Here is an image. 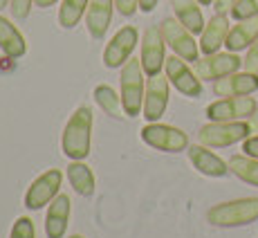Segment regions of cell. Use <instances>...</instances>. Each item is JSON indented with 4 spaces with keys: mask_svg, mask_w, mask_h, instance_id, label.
<instances>
[{
    "mask_svg": "<svg viewBox=\"0 0 258 238\" xmlns=\"http://www.w3.org/2000/svg\"><path fill=\"white\" fill-rule=\"evenodd\" d=\"M90 137H92V108L79 106L66 124L61 137V151L70 160H86L90 155Z\"/></svg>",
    "mask_w": 258,
    "mask_h": 238,
    "instance_id": "1",
    "label": "cell"
},
{
    "mask_svg": "<svg viewBox=\"0 0 258 238\" xmlns=\"http://www.w3.org/2000/svg\"><path fill=\"white\" fill-rule=\"evenodd\" d=\"M207 220L213 227H245L258 220V198H238L220 202L207 211Z\"/></svg>",
    "mask_w": 258,
    "mask_h": 238,
    "instance_id": "2",
    "label": "cell"
},
{
    "mask_svg": "<svg viewBox=\"0 0 258 238\" xmlns=\"http://www.w3.org/2000/svg\"><path fill=\"white\" fill-rule=\"evenodd\" d=\"M146 72L142 68L140 58H131L126 66L121 68V101H123V110L126 117H140V112L144 110V95H146Z\"/></svg>",
    "mask_w": 258,
    "mask_h": 238,
    "instance_id": "3",
    "label": "cell"
},
{
    "mask_svg": "<svg viewBox=\"0 0 258 238\" xmlns=\"http://www.w3.org/2000/svg\"><path fill=\"white\" fill-rule=\"evenodd\" d=\"M249 135V124L242 122V119L240 122H209L207 126L200 128L198 140L209 148H222L231 146L236 142H245Z\"/></svg>",
    "mask_w": 258,
    "mask_h": 238,
    "instance_id": "4",
    "label": "cell"
},
{
    "mask_svg": "<svg viewBox=\"0 0 258 238\" xmlns=\"http://www.w3.org/2000/svg\"><path fill=\"white\" fill-rule=\"evenodd\" d=\"M142 140L148 144L151 148L164 153H180L188 148V135L182 128L168 126V124H160V122H151L142 128Z\"/></svg>",
    "mask_w": 258,
    "mask_h": 238,
    "instance_id": "5",
    "label": "cell"
},
{
    "mask_svg": "<svg viewBox=\"0 0 258 238\" xmlns=\"http://www.w3.org/2000/svg\"><path fill=\"white\" fill-rule=\"evenodd\" d=\"M162 34H164L166 45L173 49V54H177L180 58H184L186 63H196L200 58V43L196 41V34H191L177 18H164L160 25Z\"/></svg>",
    "mask_w": 258,
    "mask_h": 238,
    "instance_id": "6",
    "label": "cell"
},
{
    "mask_svg": "<svg viewBox=\"0 0 258 238\" xmlns=\"http://www.w3.org/2000/svg\"><path fill=\"white\" fill-rule=\"evenodd\" d=\"M137 43H140V32H137V27H133V25L121 27L115 36L110 38L106 49H103V66L110 68V70L123 68L131 61V54L135 52Z\"/></svg>",
    "mask_w": 258,
    "mask_h": 238,
    "instance_id": "7",
    "label": "cell"
},
{
    "mask_svg": "<svg viewBox=\"0 0 258 238\" xmlns=\"http://www.w3.org/2000/svg\"><path fill=\"white\" fill-rule=\"evenodd\" d=\"M61 185H63V173L58 171V168H47L45 173H41V175L29 185L27 193H25V207L32 211L43 209V207L49 205V202L58 196Z\"/></svg>",
    "mask_w": 258,
    "mask_h": 238,
    "instance_id": "8",
    "label": "cell"
},
{
    "mask_svg": "<svg viewBox=\"0 0 258 238\" xmlns=\"http://www.w3.org/2000/svg\"><path fill=\"white\" fill-rule=\"evenodd\" d=\"M242 68V58L236 52H216L205 54L196 61V74L202 81H218L222 77L238 72Z\"/></svg>",
    "mask_w": 258,
    "mask_h": 238,
    "instance_id": "9",
    "label": "cell"
},
{
    "mask_svg": "<svg viewBox=\"0 0 258 238\" xmlns=\"http://www.w3.org/2000/svg\"><path fill=\"white\" fill-rule=\"evenodd\" d=\"M142 68L146 72V77H155V74H162V68L166 63V41L164 34H162L160 27H146L142 36Z\"/></svg>",
    "mask_w": 258,
    "mask_h": 238,
    "instance_id": "10",
    "label": "cell"
},
{
    "mask_svg": "<svg viewBox=\"0 0 258 238\" xmlns=\"http://www.w3.org/2000/svg\"><path fill=\"white\" fill-rule=\"evenodd\" d=\"M164 72H166V79L171 81V86L175 88L177 92H182L184 97L196 99L202 95V79L198 77V74L186 66L184 58H180L177 54L166 58Z\"/></svg>",
    "mask_w": 258,
    "mask_h": 238,
    "instance_id": "11",
    "label": "cell"
},
{
    "mask_svg": "<svg viewBox=\"0 0 258 238\" xmlns=\"http://www.w3.org/2000/svg\"><path fill=\"white\" fill-rule=\"evenodd\" d=\"M256 106V99L249 95L222 97L220 101H213L211 106H207V117H209V122H240L245 117H251Z\"/></svg>",
    "mask_w": 258,
    "mask_h": 238,
    "instance_id": "12",
    "label": "cell"
},
{
    "mask_svg": "<svg viewBox=\"0 0 258 238\" xmlns=\"http://www.w3.org/2000/svg\"><path fill=\"white\" fill-rule=\"evenodd\" d=\"M168 81L166 77L162 74H155V77L146 79V95H144V110L142 117L146 119L148 124L151 122H160L162 115H164L166 106H168Z\"/></svg>",
    "mask_w": 258,
    "mask_h": 238,
    "instance_id": "13",
    "label": "cell"
},
{
    "mask_svg": "<svg viewBox=\"0 0 258 238\" xmlns=\"http://www.w3.org/2000/svg\"><path fill=\"white\" fill-rule=\"evenodd\" d=\"M72 216V200L68 193H58L47 207L45 214V236L47 238H66L68 225Z\"/></svg>",
    "mask_w": 258,
    "mask_h": 238,
    "instance_id": "14",
    "label": "cell"
},
{
    "mask_svg": "<svg viewBox=\"0 0 258 238\" xmlns=\"http://www.w3.org/2000/svg\"><path fill=\"white\" fill-rule=\"evenodd\" d=\"M188 160H191L193 168L202 173L207 177H225L229 171V164H227L222 157H218L213 151H209V146L205 144H193V146L186 148Z\"/></svg>",
    "mask_w": 258,
    "mask_h": 238,
    "instance_id": "15",
    "label": "cell"
},
{
    "mask_svg": "<svg viewBox=\"0 0 258 238\" xmlns=\"http://www.w3.org/2000/svg\"><path fill=\"white\" fill-rule=\"evenodd\" d=\"M258 90V74L254 72H234L213 83V92L218 97H245Z\"/></svg>",
    "mask_w": 258,
    "mask_h": 238,
    "instance_id": "16",
    "label": "cell"
},
{
    "mask_svg": "<svg viewBox=\"0 0 258 238\" xmlns=\"http://www.w3.org/2000/svg\"><path fill=\"white\" fill-rule=\"evenodd\" d=\"M229 18L227 14H216L209 23L205 25L200 34V52L202 54H216L218 49L225 45L227 36H229Z\"/></svg>",
    "mask_w": 258,
    "mask_h": 238,
    "instance_id": "17",
    "label": "cell"
},
{
    "mask_svg": "<svg viewBox=\"0 0 258 238\" xmlns=\"http://www.w3.org/2000/svg\"><path fill=\"white\" fill-rule=\"evenodd\" d=\"M112 7L115 0H90L86 12V27L92 38H103L112 21Z\"/></svg>",
    "mask_w": 258,
    "mask_h": 238,
    "instance_id": "18",
    "label": "cell"
},
{
    "mask_svg": "<svg viewBox=\"0 0 258 238\" xmlns=\"http://www.w3.org/2000/svg\"><path fill=\"white\" fill-rule=\"evenodd\" d=\"M256 38H258V16H251V18H245V21H238L229 29L225 47L227 52H240V49L249 47Z\"/></svg>",
    "mask_w": 258,
    "mask_h": 238,
    "instance_id": "19",
    "label": "cell"
},
{
    "mask_svg": "<svg viewBox=\"0 0 258 238\" xmlns=\"http://www.w3.org/2000/svg\"><path fill=\"white\" fill-rule=\"evenodd\" d=\"M171 7L175 12V18L180 21L191 34H202L205 29V18L198 0H171Z\"/></svg>",
    "mask_w": 258,
    "mask_h": 238,
    "instance_id": "20",
    "label": "cell"
},
{
    "mask_svg": "<svg viewBox=\"0 0 258 238\" xmlns=\"http://www.w3.org/2000/svg\"><path fill=\"white\" fill-rule=\"evenodd\" d=\"M0 49H3L9 58H21V56H25V52H27L25 36L16 29V25L5 16H0Z\"/></svg>",
    "mask_w": 258,
    "mask_h": 238,
    "instance_id": "21",
    "label": "cell"
},
{
    "mask_svg": "<svg viewBox=\"0 0 258 238\" xmlns=\"http://www.w3.org/2000/svg\"><path fill=\"white\" fill-rule=\"evenodd\" d=\"M68 182L83 198H90L94 193V173L83 160H72V164H68Z\"/></svg>",
    "mask_w": 258,
    "mask_h": 238,
    "instance_id": "22",
    "label": "cell"
},
{
    "mask_svg": "<svg viewBox=\"0 0 258 238\" xmlns=\"http://www.w3.org/2000/svg\"><path fill=\"white\" fill-rule=\"evenodd\" d=\"M94 101H97V106L101 108L103 112H108V115L115 117V119H121L126 115L121 95H119L115 88L106 86V83H99V86L94 88Z\"/></svg>",
    "mask_w": 258,
    "mask_h": 238,
    "instance_id": "23",
    "label": "cell"
},
{
    "mask_svg": "<svg viewBox=\"0 0 258 238\" xmlns=\"http://www.w3.org/2000/svg\"><path fill=\"white\" fill-rule=\"evenodd\" d=\"M229 171L234 173L236 177H240L242 182L251 187H258V160L249 155H234L229 162Z\"/></svg>",
    "mask_w": 258,
    "mask_h": 238,
    "instance_id": "24",
    "label": "cell"
},
{
    "mask_svg": "<svg viewBox=\"0 0 258 238\" xmlns=\"http://www.w3.org/2000/svg\"><path fill=\"white\" fill-rule=\"evenodd\" d=\"M90 0H63L61 9H58V23L63 29H72L81 23L83 14L88 12Z\"/></svg>",
    "mask_w": 258,
    "mask_h": 238,
    "instance_id": "25",
    "label": "cell"
},
{
    "mask_svg": "<svg viewBox=\"0 0 258 238\" xmlns=\"http://www.w3.org/2000/svg\"><path fill=\"white\" fill-rule=\"evenodd\" d=\"M9 238H36V229H34V220L29 216H21L16 218Z\"/></svg>",
    "mask_w": 258,
    "mask_h": 238,
    "instance_id": "26",
    "label": "cell"
},
{
    "mask_svg": "<svg viewBox=\"0 0 258 238\" xmlns=\"http://www.w3.org/2000/svg\"><path fill=\"white\" fill-rule=\"evenodd\" d=\"M231 16L236 21H245V18L258 16V0H238L231 9Z\"/></svg>",
    "mask_w": 258,
    "mask_h": 238,
    "instance_id": "27",
    "label": "cell"
},
{
    "mask_svg": "<svg viewBox=\"0 0 258 238\" xmlns=\"http://www.w3.org/2000/svg\"><path fill=\"white\" fill-rule=\"evenodd\" d=\"M242 68H245V72L258 74V38L249 45V49H247V56H245V61H242Z\"/></svg>",
    "mask_w": 258,
    "mask_h": 238,
    "instance_id": "28",
    "label": "cell"
},
{
    "mask_svg": "<svg viewBox=\"0 0 258 238\" xmlns=\"http://www.w3.org/2000/svg\"><path fill=\"white\" fill-rule=\"evenodd\" d=\"M9 5H12V14L14 18H18V21H23V18L29 16V9H32V0H9Z\"/></svg>",
    "mask_w": 258,
    "mask_h": 238,
    "instance_id": "29",
    "label": "cell"
},
{
    "mask_svg": "<svg viewBox=\"0 0 258 238\" xmlns=\"http://www.w3.org/2000/svg\"><path fill=\"white\" fill-rule=\"evenodd\" d=\"M115 7L121 16H133L140 9V0H115Z\"/></svg>",
    "mask_w": 258,
    "mask_h": 238,
    "instance_id": "30",
    "label": "cell"
},
{
    "mask_svg": "<svg viewBox=\"0 0 258 238\" xmlns=\"http://www.w3.org/2000/svg\"><path fill=\"white\" fill-rule=\"evenodd\" d=\"M242 151H245V155L256 157V160H258V135L247 137L245 144H242Z\"/></svg>",
    "mask_w": 258,
    "mask_h": 238,
    "instance_id": "31",
    "label": "cell"
},
{
    "mask_svg": "<svg viewBox=\"0 0 258 238\" xmlns=\"http://www.w3.org/2000/svg\"><path fill=\"white\" fill-rule=\"evenodd\" d=\"M236 3L238 0H213V9H216V14H231Z\"/></svg>",
    "mask_w": 258,
    "mask_h": 238,
    "instance_id": "32",
    "label": "cell"
},
{
    "mask_svg": "<svg viewBox=\"0 0 258 238\" xmlns=\"http://www.w3.org/2000/svg\"><path fill=\"white\" fill-rule=\"evenodd\" d=\"M157 3H160V0H140V12H144V14L153 12V9L157 7Z\"/></svg>",
    "mask_w": 258,
    "mask_h": 238,
    "instance_id": "33",
    "label": "cell"
},
{
    "mask_svg": "<svg viewBox=\"0 0 258 238\" xmlns=\"http://www.w3.org/2000/svg\"><path fill=\"white\" fill-rule=\"evenodd\" d=\"M249 131H251V135H258V106H256V110L251 112V117H249Z\"/></svg>",
    "mask_w": 258,
    "mask_h": 238,
    "instance_id": "34",
    "label": "cell"
},
{
    "mask_svg": "<svg viewBox=\"0 0 258 238\" xmlns=\"http://www.w3.org/2000/svg\"><path fill=\"white\" fill-rule=\"evenodd\" d=\"M36 3V7H41V9H47V7H52V5H56L58 0H34Z\"/></svg>",
    "mask_w": 258,
    "mask_h": 238,
    "instance_id": "35",
    "label": "cell"
},
{
    "mask_svg": "<svg viewBox=\"0 0 258 238\" xmlns=\"http://www.w3.org/2000/svg\"><path fill=\"white\" fill-rule=\"evenodd\" d=\"M7 5H9V0H0V12H3V9L7 7Z\"/></svg>",
    "mask_w": 258,
    "mask_h": 238,
    "instance_id": "36",
    "label": "cell"
},
{
    "mask_svg": "<svg viewBox=\"0 0 258 238\" xmlns=\"http://www.w3.org/2000/svg\"><path fill=\"white\" fill-rule=\"evenodd\" d=\"M198 3L205 5V7H207V5H213V0H198Z\"/></svg>",
    "mask_w": 258,
    "mask_h": 238,
    "instance_id": "37",
    "label": "cell"
},
{
    "mask_svg": "<svg viewBox=\"0 0 258 238\" xmlns=\"http://www.w3.org/2000/svg\"><path fill=\"white\" fill-rule=\"evenodd\" d=\"M68 238H83L81 234H72V236H68Z\"/></svg>",
    "mask_w": 258,
    "mask_h": 238,
    "instance_id": "38",
    "label": "cell"
}]
</instances>
